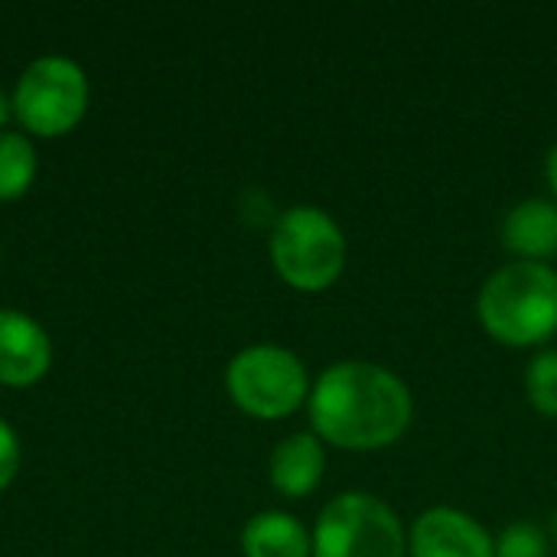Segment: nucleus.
I'll return each mask as SVG.
<instances>
[{
  "instance_id": "nucleus-16",
  "label": "nucleus",
  "mask_w": 557,
  "mask_h": 557,
  "mask_svg": "<svg viewBox=\"0 0 557 557\" xmlns=\"http://www.w3.org/2000/svg\"><path fill=\"white\" fill-rule=\"evenodd\" d=\"M10 117H13V98L7 91H0V131L7 127Z\"/></svg>"
},
{
  "instance_id": "nucleus-4",
  "label": "nucleus",
  "mask_w": 557,
  "mask_h": 557,
  "mask_svg": "<svg viewBox=\"0 0 557 557\" xmlns=\"http://www.w3.org/2000/svg\"><path fill=\"white\" fill-rule=\"evenodd\" d=\"M10 98L26 134L62 137L88 111V75L69 55H39L23 69Z\"/></svg>"
},
{
  "instance_id": "nucleus-1",
  "label": "nucleus",
  "mask_w": 557,
  "mask_h": 557,
  "mask_svg": "<svg viewBox=\"0 0 557 557\" xmlns=\"http://www.w3.org/2000/svg\"><path fill=\"white\" fill-rule=\"evenodd\" d=\"M414 414L408 385L375 362H336L310 388V421L320 441L343 450L395 444Z\"/></svg>"
},
{
  "instance_id": "nucleus-14",
  "label": "nucleus",
  "mask_w": 557,
  "mask_h": 557,
  "mask_svg": "<svg viewBox=\"0 0 557 557\" xmlns=\"http://www.w3.org/2000/svg\"><path fill=\"white\" fill-rule=\"evenodd\" d=\"M496 557H548V532L535 522H512L496 542Z\"/></svg>"
},
{
  "instance_id": "nucleus-13",
  "label": "nucleus",
  "mask_w": 557,
  "mask_h": 557,
  "mask_svg": "<svg viewBox=\"0 0 557 557\" xmlns=\"http://www.w3.org/2000/svg\"><path fill=\"white\" fill-rule=\"evenodd\" d=\"M525 392L539 414L557 418V349L539 352L525 372Z\"/></svg>"
},
{
  "instance_id": "nucleus-6",
  "label": "nucleus",
  "mask_w": 557,
  "mask_h": 557,
  "mask_svg": "<svg viewBox=\"0 0 557 557\" xmlns=\"http://www.w3.org/2000/svg\"><path fill=\"white\" fill-rule=\"evenodd\" d=\"M408 535L398 516L369 493L336 496L317 519L313 557H405Z\"/></svg>"
},
{
  "instance_id": "nucleus-8",
  "label": "nucleus",
  "mask_w": 557,
  "mask_h": 557,
  "mask_svg": "<svg viewBox=\"0 0 557 557\" xmlns=\"http://www.w3.org/2000/svg\"><path fill=\"white\" fill-rule=\"evenodd\" d=\"M408 552L414 557H496V542L473 516L441 506L411 525Z\"/></svg>"
},
{
  "instance_id": "nucleus-12",
  "label": "nucleus",
  "mask_w": 557,
  "mask_h": 557,
  "mask_svg": "<svg viewBox=\"0 0 557 557\" xmlns=\"http://www.w3.org/2000/svg\"><path fill=\"white\" fill-rule=\"evenodd\" d=\"M36 147L20 131H0V202L20 199L36 180Z\"/></svg>"
},
{
  "instance_id": "nucleus-18",
  "label": "nucleus",
  "mask_w": 557,
  "mask_h": 557,
  "mask_svg": "<svg viewBox=\"0 0 557 557\" xmlns=\"http://www.w3.org/2000/svg\"><path fill=\"white\" fill-rule=\"evenodd\" d=\"M548 532H552V539H555V542H557V512H555V516H552V525H548Z\"/></svg>"
},
{
  "instance_id": "nucleus-9",
  "label": "nucleus",
  "mask_w": 557,
  "mask_h": 557,
  "mask_svg": "<svg viewBox=\"0 0 557 557\" xmlns=\"http://www.w3.org/2000/svg\"><path fill=\"white\" fill-rule=\"evenodd\" d=\"M326 470L323 441L317 434H290L271 454V483L287 499L310 496Z\"/></svg>"
},
{
  "instance_id": "nucleus-2",
  "label": "nucleus",
  "mask_w": 557,
  "mask_h": 557,
  "mask_svg": "<svg viewBox=\"0 0 557 557\" xmlns=\"http://www.w3.org/2000/svg\"><path fill=\"white\" fill-rule=\"evenodd\" d=\"M480 323L506 346H539L557 333V271L542 261L503 264L480 290Z\"/></svg>"
},
{
  "instance_id": "nucleus-10",
  "label": "nucleus",
  "mask_w": 557,
  "mask_h": 557,
  "mask_svg": "<svg viewBox=\"0 0 557 557\" xmlns=\"http://www.w3.org/2000/svg\"><path fill=\"white\" fill-rule=\"evenodd\" d=\"M503 242L522 261H542L557 255V209L545 199L519 202L503 225Z\"/></svg>"
},
{
  "instance_id": "nucleus-7",
  "label": "nucleus",
  "mask_w": 557,
  "mask_h": 557,
  "mask_svg": "<svg viewBox=\"0 0 557 557\" xmlns=\"http://www.w3.org/2000/svg\"><path fill=\"white\" fill-rule=\"evenodd\" d=\"M52 366L49 333L23 310L0 307V385L29 388Z\"/></svg>"
},
{
  "instance_id": "nucleus-15",
  "label": "nucleus",
  "mask_w": 557,
  "mask_h": 557,
  "mask_svg": "<svg viewBox=\"0 0 557 557\" xmlns=\"http://www.w3.org/2000/svg\"><path fill=\"white\" fill-rule=\"evenodd\" d=\"M20 470V441L16 431L0 418V493L16 480Z\"/></svg>"
},
{
  "instance_id": "nucleus-3",
  "label": "nucleus",
  "mask_w": 557,
  "mask_h": 557,
  "mask_svg": "<svg viewBox=\"0 0 557 557\" xmlns=\"http://www.w3.org/2000/svg\"><path fill=\"white\" fill-rule=\"evenodd\" d=\"M271 261L290 287L307 294L326 290L346 268V235L323 209L294 206L274 222Z\"/></svg>"
},
{
  "instance_id": "nucleus-17",
  "label": "nucleus",
  "mask_w": 557,
  "mask_h": 557,
  "mask_svg": "<svg viewBox=\"0 0 557 557\" xmlns=\"http://www.w3.org/2000/svg\"><path fill=\"white\" fill-rule=\"evenodd\" d=\"M548 183H552V189L557 193V144L552 147V153H548Z\"/></svg>"
},
{
  "instance_id": "nucleus-11",
  "label": "nucleus",
  "mask_w": 557,
  "mask_h": 557,
  "mask_svg": "<svg viewBox=\"0 0 557 557\" xmlns=\"http://www.w3.org/2000/svg\"><path fill=\"white\" fill-rule=\"evenodd\" d=\"M245 557H313V539L287 512H258L242 532Z\"/></svg>"
},
{
  "instance_id": "nucleus-5",
  "label": "nucleus",
  "mask_w": 557,
  "mask_h": 557,
  "mask_svg": "<svg viewBox=\"0 0 557 557\" xmlns=\"http://www.w3.org/2000/svg\"><path fill=\"white\" fill-rule=\"evenodd\" d=\"M225 388L245 414L261 421L287 418L310 398L304 362L281 346L242 349L225 369Z\"/></svg>"
}]
</instances>
